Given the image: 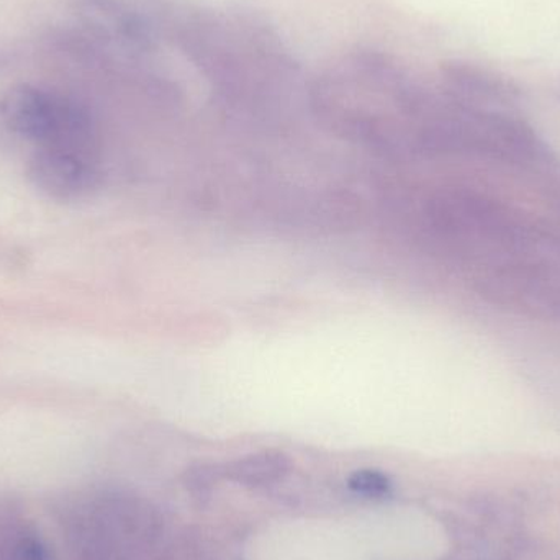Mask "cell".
Returning <instances> with one entry per match:
<instances>
[{
    "label": "cell",
    "instance_id": "7a4b0ae2",
    "mask_svg": "<svg viewBox=\"0 0 560 560\" xmlns=\"http://www.w3.org/2000/svg\"><path fill=\"white\" fill-rule=\"evenodd\" d=\"M7 128L35 148L98 153L97 124L78 98L55 89L22 84L13 88L0 104Z\"/></svg>",
    "mask_w": 560,
    "mask_h": 560
},
{
    "label": "cell",
    "instance_id": "5b68a950",
    "mask_svg": "<svg viewBox=\"0 0 560 560\" xmlns=\"http://www.w3.org/2000/svg\"><path fill=\"white\" fill-rule=\"evenodd\" d=\"M444 94L474 110L516 114L522 92L505 75L467 61H447L441 68Z\"/></svg>",
    "mask_w": 560,
    "mask_h": 560
},
{
    "label": "cell",
    "instance_id": "3957f363",
    "mask_svg": "<svg viewBox=\"0 0 560 560\" xmlns=\"http://www.w3.org/2000/svg\"><path fill=\"white\" fill-rule=\"evenodd\" d=\"M438 220L451 235L490 252H512L528 242V230L509 207L479 194L443 197Z\"/></svg>",
    "mask_w": 560,
    "mask_h": 560
},
{
    "label": "cell",
    "instance_id": "9c48e42d",
    "mask_svg": "<svg viewBox=\"0 0 560 560\" xmlns=\"http://www.w3.org/2000/svg\"><path fill=\"white\" fill-rule=\"evenodd\" d=\"M559 97H560V84H559Z\"/></svg>",
    "mask_w": 560,
    "mask_h": 560
},
{
    "label": "cell",
    "instance_id": "6da1fadb",
    "mask_svg": "<svg viewBox=\"0 0 560 560\" xmlns=\"http://www.w3.org/2000/svg\"><path fill=\"white\" fill-rule=\"evenodd\" d=\"M423 118V141L444 153L469 154L513 166L551 161V148L518 114L474 110L438 97Z\"/></svg>",
    "mask_w": 560,
    "mask_h": 560
},
{
    "label": "cell",
    "instance_id": "52a82bcc",
    "mask_svg": "<svg viewBox=\"0 0 560 560\" xmlns=\"http://www.w3.org/2000/svg\"><path fill=\"white\" fill-rule=\"evenodd\" d=\"M223 480L222 464H194L184 472L183 482L194 499H209L213 487Z\"/></svg>",
    "mask_w": 560,
    "mask_h": 560
},
{
    "label": "cell",
    "instance_id": "277c9868",
    "mask_svg": "<svg viewBox=\"0 0 560 560\" xmlns=\"http://www.w3.org/2000/svg\"><path fill=\"white\" fill-rule=\"evenodd\" d=\"M33 186L49 199L72 202L91 196L101 184L98 153L66 148H35L28 163Z\"/></svg>",
    "mask_w": 560,
    "mask_h": 560
},
{
    "label": "cell",
    "instance_id": "8992f818",
    "mask_svg": "<svg viewBox=\"0 0 560 560\" xmlns=\"http://www.w3.org/2000/svg\"><path fill=\"white\" fill-rule=\"evenodd\" d=\"M289 456L280 451L268 450L261 453L248 454L232 463L222 464L223 480L262 489L282 480L290 472Z\"/></svg>",
    "mask_w": 560,
    "mask_h": 560
},
{
    "label": "cell",
    "instance_id": "ba28073f",
    "mask_svg": "<svg viewBox=\"0 0 560 560\" xmlns=\"http://www.w3.org/2000/svg\"><path fill=\"white\" fill-rule=\"evenodd\" d=\"M348 487L351 492L368 499H384L392 492L390 479L385 474L372 469H362L352 474L348 479Z\"/></svg>",
    "mask_w": 560,
    "mask_h": 560
}]
</instances>
